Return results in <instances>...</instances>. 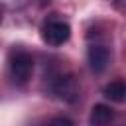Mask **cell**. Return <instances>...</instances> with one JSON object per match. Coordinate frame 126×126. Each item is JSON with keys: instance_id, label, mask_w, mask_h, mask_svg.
Instances as JSON below:
<instances>
[{"instance_id": "6da1fadb", "label": "cell", "mask_w": 126, "mask_h": 126, "mask_svg": "<svg viewBox=\"0 0 126 126\" xmlns=\"http://www.w3.org/2000/svg\"><path fill=\"white\" fill-rule=\"evenodd\" d=\"M8 73L16 85H26L33 73V57L26 49H14L8 57Z\"/></svg>"}, {"instance_id": "7a4b0ae2", "label": "cell", "mask_w": 126, "mask_h": 126, "mask_svg": "<svg viewBox=\"0 0 126 126\" xmlns=\"http://www.w3.org/2000/svg\"><path fill=\"white\" fill-rule=\"evenodd\" d=\"M71 37V26L59 18H49L41 24V39L47 45L59 47L63 43H67Z\"/></svg>"}, {"instance_id": "3957f363", "label": "cell", "mask_w": 126, "mask_h": 126, "mask_svg": "<svg viewBox=\"0 0 126 126\" xmlns=\"http://www.w3.org/2000/svg\"><path fill=\"white\" fill-rule=\"evenodd\" d=\"M87 59L94 73H102L110 63V49L104 43H91L87 51Z\"/></svg>"}, {"instance_id": "277c9868", "label": "cell", "mask_w": 126, "mask_h": 126, "mask_svg": "<svg viewBox=\"0 0 126 126\" xmlns=\"http://www.w3.org/2000/svg\"><path fill=\"white\" fill-rule=\"evenodd\" d=\"M53 93L63 100H75L77 98V83L71 75H61L53 81Z\"/></svg>"}, {"instance_id": "5b68a950", "label": "cell", "mask_w": 126, "mask_h": 126, "mask_svg": "<svg viewBox=\"0 0 126 126\" xmlns=\"http://www.w3.org/2000/svg\"><path fill=\"white\" fill-rule=\"evenodd\" d=\"M116 112L108 106V104H94L91 108V114H89V124L91 126H108L112 120H114Z\"/></svg>"}, {"instance_id": "8992f818", "label": "cell", "mask_w": 126, "mask_h": 126, "mask_svg": "<svg viewBox=\"0 0 126 126\" xmlns=\"http://www.w3.org/2000/svg\"><path fill=\"white\" fill-rule=\"evenodd\" d=\"M102 94L112 102H124L126 100V83L124 81H112L102 89Z\"/></svg>"}, {"instance_id": "52a82bcc", "label": "cell", "mask_w": 126, "mask_h": 126, "mask_svg": "<svg viewBox=\"0 0 126 126\" xmlns=\"http://www.w3.org/2000/svg\"><path fill=\"white\" fill-rule=\"evenodd\" d=\"M47 126H73V120H69L67 116H55L47 122Z\"/></svg>"}, {"instance_id": "ba28073f", "label": "cell", "mask_w": 126, "mask_h": 126, "mask_svg": "<svg viewBox=\"0 0 126 126\" xmlns=\"http://www.w3.org/2000/svg\"><path fill=\"white\" fill-rule=\"evenodd\" d=\"M112 4H114V8H116V10L126 12V0H112Z\"/></svg>"}, {"instance_id": "9c48e42d", "label": "cell", "mask_w": 126, "mask_h": 126, "mask_svg": "<svg viewBox=\"0 0 126 126\" xmlns=\"http://www.w3.org/2000/svg\"><path fill=\"white\" fill-rule=\"evenodd\" d=\"M2 18H4V10H2V6H0V22H2Z\"/></svg>"}]
</instances>
